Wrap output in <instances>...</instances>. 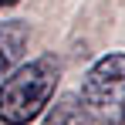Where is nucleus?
Listing matches in <instances>:
<instances>
[{"label": "nucleus", "mask_w": 125, "mask_h": 125, "mask_svg": "<svg viewBox=\"0 0 125 125\" xmlns=\"http://www.w3.org/2000/svg\"><path fill=\"white\" fill-rule=\"evenodd\" d=\"M61 81V64L51 54L21 64L14 74L0 81V122L3 125H31L47 112L54 88Z\"/></svg>", "instance_id": "nucleus-1"}, {"label": "nucleus", "mask_w": 125, "mask_h": 125, "mask_svg": "<svg viewBox=\"0 0 125 125\" xmlns=\"http://www.w3.org/2000/svg\"><path fill=\"white\" fill-rule=\"evenodd\" d=\"M81 102L91 122L122 125L125 115V54H105L88 68L81 81Z\"/></svg>", "instance_id": "nucleus-2"}, {"label": "nucleus", "mask_w": 125, "mask_h": 125, "mask_svg": "<svg viewBox=\"0 0 125 125\" xmlns=\"http://www.w3.org/2000/svg\"><path fill=\"white\" fill-rule=\"evenodd\" d=\"M24 47H27V27L21 21L0 24V81L10 74V68L21 61Z\"/></svg>", "instance_id": "nucleus-3"}, {"label": "nucleus", "mask_w": 125, "mask_h": 125, "mask_svg": "<svg viewBox=\"0 0 125 125\" xmlns=\"http://www.w3.org/2000/svg\"><path fill=\"white\" fill-rule=\"evenodd\" d=\"M88 122H91V115L84 108L81 95H61L44 118V125H88Z\"/></svg>", "instance_id": "nucleus-4"}, {"label": "nucleus", "mask_w": 125, "mask_h": 125, "mask_svg": "<svg viewBox=\"0 0 125 125\" xmlns=\"http://www.w3.org/2000/svg\"><path fill=\"white\" fill-rule=\"evenodd\" d=\"M14 3H21V0H0V10L3 7H14Z\"/></svg>", "instance_id": "nucleus-5"}, {"label": "nucleus", "mask_w": 125, "mask_h": 125, "mask_svg": "<svg viewBox=\"0 0 125 125\" xmlns=\"http://www.w3.org/2000/svg\"><path fill=\"white\" fill-rule=\"evenodd\" d=\"M122 125H125V115H122Z\"/></svg>", "instance_id": "nucleus-6"}]
</instances>
